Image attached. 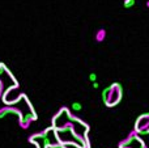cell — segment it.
Returning a JSON list of instances; mask_svg holds the SVG:
<instances>
[{"instance_id":"cell-6","label":"cell","mask_w":149,"mask_h":148,"mask_svg":"<svg viewBox=\"0 0 149 148\" xmlns=\"http://www.w3.org/2000/svg\"><path fill=\"white\" fill-rule=\"evenodd\" d=\"M147 7H148V8H149V1H148V3H147Z\"/></svg>"},{"instance_id":"cell-3","label":"cell","mask_w":149,"mask_h":148,"mask_svg":"<svg viewBox=\"0 0 149 148\" xmlns=\"http://www.w3.org/2000/svg\"><path fill=\"white\" fill-rule=\"evenodd\" d=\"M72 109L73 110H80V109H81V104H80V102H73V104H72Z\"/></svg>"},{"instance_id":"cell-1","label":"cell","mask_w":149,"mask_h":148,"mask_svg":"<svg viewBox=\"0 0 149 148\" xmlns=\"http://www.w3.org/2000/svg\"><path fill=\"white\" fill-rule=\"evenodd\" d=\"M106 36V31L103 30V29H101V30H98L97 33V41H103V38H105Z\"/></svg>"},{"instance_id":"cell-5","label":"cell","mask_w":149,"mask_h":148,"mask_svg":"<svg viewBox=\"0 0 149 148\" xmlns=\"http://www.w3.org/2000/svg\"><path fill=\"white\" fill-rule=\"evenodd\" d=\"M93 88H95V89L98 88V83H97V81H93Z\"/></svg>"},{"instance_id":"cell-2","label":"cell","mask_w":149,"mask_h":148,"mask_svg":"<svg viewBox=\"0 0 149 148\" xmlns=\"http://www.w3.org/2000/svg\"><path fill=\"white\" fill-rule=\"evenodd\" d=\"M123 5H124L126 9H128V8H131V7H134L135 5V0H124Z\"/></svg>"},{"instance_id":"cell-4","label":"cell","mask_w":149,"mask_h":148,"mask_svg":"<svg viewBox=\"0 0 149 148\" xmlns=\"http://www.w3.org/2000/svg\"><path fill=\"white\" fill-rule=\"evenodd\" d=\"M89 80L90 81H95V80H97V75H95V73H90V75H89Z\"/></svg>"}]
</instances>
